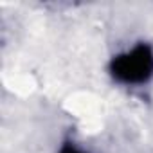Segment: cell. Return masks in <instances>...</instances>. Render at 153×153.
Returning a JSON list of instances; mask_svg holds the SVG:
<instances>
[{
	"mask_svg": "<svg viewBox=\"0 0 153 153\" xmlns=\"http://www.w3.org/2000/svg\"><path fill=\"white\" fill-rule=\"evenodd\" d=\"M112 76L128 85L144 83L153 76V52L148 45H137L128 52H123L114 58L110 65Z\"/></svg>",
	"mask_w": 153,
	"mask_h": 153,
	"instance_id": "1",
	"label": "cell"
},
{
	"mask_svg": "<svg viewBox=\"0 0 153 153\" xmlns=\"http://www.w3.org/2000/svg\"><path fill=\"white\" fill-rule=\"evenodd\" d=\"M59 153H83L81 149H78L76 146H72V144H67V146H63L61 148V151Z\"/></svg>",
	"mask_w": 153,
	"mask_h": 153,
	"instance_id": "2",
	"label": "cell"
}]
</instances>
